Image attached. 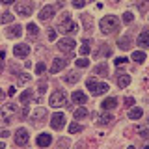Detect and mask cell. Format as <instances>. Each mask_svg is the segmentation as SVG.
<instances>
[{
    "label": "cell",
    "mask_w": 149,
    "mask_h": 149,
    "mask_svg": "<svg viewBox=\"0 0 149 149\" xmlns=\"http://www.w3.org/2000/svg\"><path fill=\"white\" fill-rule=\"evenodd\" d=\"M49 104L52 108H62V106H67V95H65L63 90H56L49 99Z\"/></svg>",
    "instance_id": "cell-5"
},
{
    "label": "cell",
    "mask_w": 149,
    "mask_h": 149,
    "mask_svg": "<svg viewBox=\"0 0 149 149\" xmlns=\"http://www.w3.org/2000/svg\"><path fill=\"white\" fill-rule=\"evenodd\" d=\"M142 116H143L142 108H130V110H129V118H130V119H140Z\"/></svg>",
    "instance_id": "cell-21"
},
{
    "label": "cell",
    "mask_w": 149,
    "mask_h": 149,
    "mask_svg": "<svg viewBox=\"0 0 149 149\" xmlns=\"http://www.w3.org/2000/svg\"><path fill=\"white\" fill-rule=\"evenodd\" d=\"M37 146L39 147H49L50 146V142H52V136H50L49 132H43V134H39V136H37Z\"/></svg>",
    "instance_id": "cell-14"
},
{
    "label": "cell",
    "mask_w": 149,
    "mask_h": 149,
    "mask_svg": "<svg viewBox=\"0 0 149 149\" xmlns=\"http://www.w3.org/2000/svg\"><path fill=\"white\" fill-rule=\"evenodd\" d=\"M132 60H134L136 63H142L143 60H146V54H143L142 50H134V52H132Z\"/></svg>",
    "instance_id": "cell-24"
},
{
    "label": "cell",
    "mask_w": 149,
    "mask_h": 149,
    "mask_svg": "<svg viewBox=\"0 0 149 149\" xmlns=\"http://www.w3.org/2000/svg\"><path fill=\"white\" fill-rule=\"evenodd\" d=\"M82 21H84V24H86L88 30H91V17H88V15H82Z\"/></svg>",
    "instance_id": "cell-37"
},
{
    "label": "cell",
    "mask_w": 149,
    "mask_h": 149,
    "mask_svg": "<svg viewBox=\"0 0 149 149\" xmlns=\"http://www.w3.org/2000/svg\"><path fill=\"white\" fill-rule=\"evenodd\" d=\"M54 17V8L52 6H45L43 9L39 11V21H50V19Z\"/></svg>",
    "instance_id": "cell-13"
},
{
    "label": "cell",
    "mask_w": 149,
    "mask_h": 149,
    "mask_svg": "<svg viewBox=\"0 0 149 149\" xmlns=\"http://www.w3.org/2000/svg\"><path fill=\"white\" fill-rule=\"evenodd\" d=\"M9 134H11V132H9V130H2V132H0V136H2V138H8Z\"/></svg>",
    "instance_id": "cell-46"
},
{
    "label": "cell",
    "mask_w": 149,
    "mask_h": 149,
    "mask_svg": "<svg viewBox=\"0 0 149 149\" xmlns=\"http://www.w3.org/2000/svg\"><path fill=\"white\" fill-rule=\"evenodd\" d=\"M65 147H69V140L67 138H62L58 142V146H56V149H65Z\"/></svg>",
    "instance_id": "cell-34"
},
{
    "label": "cell",
    "mask_w": 149,
    "mask_h": 149,
    "mask_svg": "<svg viewBox=\"0 0 149 149\" xmlns=\"http://www.w3.org/2000/svg\"><path fill=\"white\" fill-rule=\"evenodd\" d=\"M28 118V106H24V110H22V119Z\"/></svg>",
    "instance_id": "cell-47"
},
{
    "label": "cell",
    "mask_w": 149,
    "mask_h": 149,
    "mask_svg": "<svg viewBox=\"0 0 149 149\" xmlns=\"http://www.w3.org/2000/svg\"><path fill=\"white\" fill-rule=\"evenodd\" d=\"M86 116H90V112L84 108V106H80V108L74 110V119H82V118H86Z\"/></svg>",
    "instance_id": "cell-22"
},
{
    "label": "cell",
    "mask_w": 149,
    "mask_h": 149,
    "mask_svg": "<svg viewBox=\"0 0 149 149\" xmlns=\"http://www.w3.org/2000/svg\"><path fill=\"white\" fill-rule=\"evenodd\" d=\"M114 63H116V65H118V67H119V65L127 63V58H125V56H119V58H116V60H114Z\"/></svg>",
    "instance_id": "cell-38"
},
{
    "label": "cell",
    "mask_w": 149,
    "mask_h": 149,
    "mask_svg": "<svg viewBox=\"0 0 149 149\" xmlns=\"http://www.w3.org/2000/svg\"><path fill=\"white\" fill-rule=\"evenodd\" d=\"M28 140H30L28 130L26 129H17V132H15V143L17 146H26Z\"/></svg>",
    "instance_id": "cell-10"
},
{
    "label": "cell",
    "mask_w": 149,
    "mask_h": 149,
    "mask_svg": "<svg viewBox=\"0 0 149 149\" xmlns=\"http://www.w3.org/2000/svg\"><path fill=\"white\" fill-rule=\"evenodd\" d=\"M86 88L91 91V95H102V93H106L110 90L106 82H97L95 78H88V80H86Z\"/></svg>",
    "instance_id": "cell-4"
},
{
    "label": "cell",
    "mask_w": 149,
    "mask_h": 149,
    "mask_svg": "<svg viewBox=\"0 0 149 149\" xmlns=\"http://www.w3.org/2000/svg\"><path fill=\"white\" fill-rule=\"evenodd\" d=\"M123 21L127 22V24H129V22H132V21H134V13H132V11H125V13H123Z\"/></svg>",
    "instance_id": "cell-32"
},
{
    "label": "cell",
    "mask_w": 149,
    "mask_h": 149,
    "mask_svg": "<svg viewBox=\"0 0 149 149\" xmlns=\"http://www.w3.org/2000/svg\"><path fill=\"white\" fill-rule=\"evenodd\" d=\"M26 30H28L30 36H37V24H34V22H30V24L26 26Z\"/></svg>",
    "instance_id": "cell-31"
},
{
    "label": "cell",
    "mask_w": 149,
    "mask_h": 149,
    "mask_svg": "<svg viewBox=\"0 0 149 149\" xmlns=\"http://www.w3.org/2000/svg\"><path fill=\"white\" fill-rule=\"evenodd\" d=\"M45 69H47V67H45V63L41 62V63H37V67H36V73H37V74H41V73L45 71Z\"/></svg>",
    "instance_id": "cell-40"
},
{
    "label": "cell",
    "mask_w": 149,
    "mask_h": 149,
    "mask_svg": "<svg viewBox=\"0 0 149 149\" xmlns=\"http://www.w3.org/2000/svg\"><path fill=\"white\" fill-rule=\"evenodd\" d=\"M129 84H130V74H127V73H119V77H118V86H119V90L127 88Z\"/></svg>",
    "instance_id": "cell-16"
},
{
    "label": "cell",
    "mask_w": 149,
    "mask_h": 149,
    "mask_svg": "<svg viewBox=\"0 0 149 149\" xmlns=\"http://www.w3.org/2000/svg\"><path fill=\"white\" fill-rule=\"evenodd\" d=\"M99 26H101V32L102 34H114L116 30H118V26H119V19L116 17V15H106V17H102L101 19V22H99Z\"/></svg>",
    "instance_id": "cell-2"
},
{
    "label": "cell",
    "mask_w": 149,
    "mask_h": 149,
    "mask_svg": "<svg viewBox=\"0 0 149 149\" xmlns=\"http://www.w3.org/2000/svg\"><path fill=\"white\" fill-rule=\"evenodd\" d=\"M77 149H84V143L80 142V143H77Z\"/></svg>",
    "instance_id": "cell-48"
},
{
    "label": "cell",
    "mask_w": 149,
    "mask_h": 149,
    "mask_svg": "<svg viewBox=\"0 0 149 149\" xmlns=\"http://www.w3.org/2000/svg\"><path fill=\"white\" fill-rule=\"evenodd\" d=\"M0 71H2V62H0Z\"/></svg>",
    "instance_id": "cell-53"
},
{
    "label": "cell",
    "mask_w": 149,
    "mask_h": 149,
    "mask_svg": "<svg viewBox=\"0 0 149 149\" xmlns=\"http://www.w3.org/2000/svg\"><path fill=\"white\" fill-rule=\"evenodd\" d=\"M50 127H52L54 130H60L65 127V116L62 114V112H56V114L50 118Z\"/></svg>",
    "instance_id": "cell-7"
},
{
    "label": "cell",
    "mask_w": 149,
    "mask_h": 149,
    "mask_svg": "<svg viewBox=\"0 0 149 149\" xmlns=\"http://www.w3.org/2000/svg\"><path fill=\"white\" fill-rule=\"evenodd\" d=\"M80 130H82V125H78V123H71V125H69V132H71V134L80 132Z\"/></svg>",
    "instance_id": "cell-30"
},
{
    "label": "cell",
    "mask_w": 149,
    "mask_h": 149,
    "mask_svg": "<svg viewBox=\"0 0 149 149\" xmlns=\"http://www.w3.org/2000/svg\"><path fill=\"white\" fill-rule=\"evenodd\" d=\"M138 6H140V9H143V11H146V9L149 8V0H142V2H140Z\"/></svg>",
    "instance_id": "cell-41"
},
{
    "label": "cell",
    "mask_w": 149,
    "mask_h": 149,
    "mask_svg": "<svg viewBox=\"0 0 149 149\" xmlns=\"http://www.w3.org/2000/svg\"><path fill=\"white\" fill-rule=\"evenodd\" d=\"M125 104H127V106H132L134 104V99H132V97H125Z\"/></svg>",
    "instance_id": "cell-43"
},
{
    "label": "cell",
    "mask_w": 149,
    "mask_h": 149,
    "mask_svg": "<svg viewBox=\"0 0 149 149\" xmlns=\"http://www.w3.org/2000/svg\"><path fill=\"white\" fill-rule=\"evenodd\" d=\"M30 99H34V93H32V90H26L21 93V102H28Z\"/></svg>",
    "instance_id": "cell-25"
},
{
    "label": "cell",
    "mask_w": 149,
    "mask_h": 149,
    "mask_svg": "<svg viewBox=\"0 0 149 149\" xmlns=\"http://www.w3.org/2000/svg\"><path fill=\"white\" fill-rule=\"evenodd\" d=\"M28 80H30V74H26V73H21V74H19V84H26Z\"/></svg>",
    "instance_id": "cell-35"
},
{
    "label": "cell",
    "mask_w": 149,
    "mask_h": 149,
    "mask_svg": "<svg viewBox=\"0 0 149 149\" xmlns=\"http://www.w3.org/2000/svg\"><path fill=\"white\" fill-rule=\"evenodd\" d=\"M140 136H142V138H149V130L147 129H140Z\"/></svg>",
    "instance_id": "cell-42"
},
{
    "label": "cell",
    "mask_w": 149,
    "mask_h": 149,
    "mask_svg": "<svg viewBox=\"0 0 149 149\" xmlns=\"http://www.w3.org/2000/svg\"><path fill=\"white\" fill-rule=\"evenodd\" d=\"M13 54L17 56V58H26L28 54H30V45L26 43H19L13 47Z\"/></svg>",
    "instance_id": "cell-11"
},
{
    "label": "cell",
    "mask_w": 149,
    "mask_h": 149,
    "mask_svg": "<svg viewBox=\"0 0 149 149\" xmlns=\"http://www.w3.org/2000/svg\"><path fill=\"white\" fill-rule=\"evenodd\" d=\"M106 73H108V67H106V63H101L99 67H95V74H101V77H102V74H106Z\"/></svg>",
    "instance_id": "cell-28"
},
{
    "label": "cell",
    "mask_w": 149,
    "mask_h": 149,
    "mask_svg": "<svg viewBox=\"0 0 149 149\" xmlns=\"http://www.w3.org/2000/svg\"><path fill=\"white\" fill-rule=\"evenodd\" d=\"M73 6L74 8H84L86 6V0H73Z\"/></svg>",
    "instance_id": "cell-39"
},
{
    "label": "cell",
    "mask_w": 149,
    "mask_h": 149,
    "mask_svg": "<svg viewBox=\"0 0 149 149\" xmlns=\"http://www.w3.org/2000/svg\"><path fill=\"white\" fill-rule=\"evenodd\" d=\"M136 43H138L140 47H142V49H146V47H149V30H143L142 34L138 36Z\"/></svg>",
    "instance_id": "cell-15"
},
{
    "label": "cell",
    "mask_w": 149,
    "mask_h": 149,
    "mask_svg": "<svg viewBox=\"0 0 149 149\" xmlns=\"http://www.w3.org/2000/svg\"><path fill=\"white\" fill-rule=\"evenodd\" d=\"M13 21V15L11 13H4L2 17H0V22H4V24H8V22H11Z\"/></svg>",
    "instance_id": "cell-33"
},
{
    "label": "cell",
    "mask_w": 149,
    "mask_h": 149,
    "mask_svg": "<svg viewBox=\"0 0 149 149\" xmlns=\"http://www.w3.org/2000/svg\"><path fill=\"white\" fill-rule=\"evenodd\" d=\"M127 149H134V147H132V146H130V147H127Z\"/></svg>",
    "instance_id": "cell-54"
},
{
    "label": "cell",
    "mask_w": 149,
    "mask_h": 149,
    "mask_svg": "<svg viewBox=\"0 0 149 149\" xmlns=\"http://www.w3.org/2000/svg\"><path fill=\"white\" fill-rule=\"evenodd\" d=\"M118 45L125 50V49H129V47H130V39H129V37H121V39L118 41Z\"/></svg>",
    "instance_id": "cell-27"
},
{
    "label": "cell",
    "mask_w": 149,
    "mask_h": 149,
    "mask_svg": "<svg viewBox=\"0 0 149 149\" xmlns=\"http://www.w3.org/2000/svg\"><path fill=\"white\" fill-rule=\"evenodd\" d=\"M143 149H149V143H146V146H143Z\"/></svg>",
    "instance_id": "cell-52"
},
{
    "label": "cell",
    "mask_w": 149,
    "mask_h": 149,
    "mask_svg": "<svg viewBox=\"0 0 149 149\" xmlns=\"http://www.w3.org/2000/svg\"><path fill=\"white\" fill-rule=\"evenodd\" d=\"M77 65H78V67H88V65H90V60L80 58V60H77Z\"/></svg>",
    "instance_id": "cell-36"
},
{
    "label": "cell",
    "mask_w": 149,
    "mask_h": 149,
    "mask_svg": "<svg viewBox=\"0 0 149 149\" xmlns=\"http://www.w3.org/2000/svg\"><path fill=\"white\" fill-rule=\"evenodd\" d=\"M0 99H4V91L2 90H0Z\"/></svg>",
    "instance_id": "cell-50"
},
{
    "label": "cell",
    "mask_w": 149,
    "mask_h": 149,
    "mask_svg": "<svg viewBox=\"0 0 149 149\" xmlns=\"http://www.w3.org/2000/svg\"><path fill=\"white\" fill-rule=\"evenodd\" d=\"M4 4H11V2H15V0H2Z\"/></svg>",
    "instance_id": "cell-49"
},
{
    "label": "cell",
    "mask_w": 149,
    "mask_h": 149,
    "mask_svg": "<svg viewBox=\"0 0 149 149\" xmlns=\"http://www.w3.org/2000/svg\"><path fill=\"white\" fill-rule=\"evenodd\" d=\"M8 95H9V97H11V95H15V86L8 88Z\"/></svg>",
    "instance_id": "cell-45"
},
{
    "label": "cell",
    "mask_w": 149,
    "mask_h": 149,
    "mask_svg": "<svg viewBox=\"0 0 149 149\" xmlns=\"http://www.w3.org/2000/svg\"><path fill=\"white\" fill-rule=\"evenodd\" d=\"M118 106V101L114 99V97H108V99H104L101 102V108L102 110H112V108H116Z\"/></svg>",
    "instance_id": "cell-18"
},
{
    "label": "cell",
    "mask_w": 149,
    "mask_h": 149,
    "mask_svg": "<svg viewBox=\"0 0 149 149\" xmlns=\"http://www.w3.org/2000/svg\"><path fill=\"white\" fill-rule=\"evenodd\" d=\"M47 91V82L45 80H41L39 82V86H37V93H39V97H37V101H41V95Z\"/></svg>",
    "instance_id": "cell-26"
},
{
    "label": "cell",
    "mask_w": 149,
    "mask_h": 149,
    "mask_svg": "<svg viewBox=\"0 0 149 149\" xmlns=\"http://www.w3.org/2000/svg\"><path fill=\"white\" fill-rule=\"evenodd\" d=\"M6 34H8V37H19V36L22 34V28L19 26V24H15V26H9Z\"/></svg>",
    "instance_id": "cell-19"
},
{
    "label": "cell",
    "mask_w": 149,
    "mask_h": 149,
    "mask_svg": "<svg viewBox=\"0 0 149 149\" xmlns=\"http://www.w3.org/2000/svg\"><path fill=\"white\" fill-rule=\"evenodd\" d=\"M147 17H149V15H147Z\"/></svg>",
    "instance_id": "cell-55"
},
{
    "label": "cell",
    "mask_w": 149,
    "mask_h": 149,
    "mask_svg": "<svg viewBox=\"0 0 149 149\" xmlns=\"http://www.w3.org/2000/svg\"><path fill=\"white\" fill-rule=\"evenodd\" d=\"M47 116H49V114H47V110H45V108H37L34 114H32V123H34L36 127H39V125L47 119Z\"/></svg>",
    "instance_id": "cell-9"
},
{
    "label": "cell",
    "mask_w": 149,
    "mask_h": 149,
    "mask_svg": "<svg viewBox=\"0 0 149 149\" xmlns=\"http://www.w3.org/2000/svg\"><path fill=\"white\" fill-rule=\"evenodd\" d=\"M80 54H90V41L84 39V43L80 47Z\"/></svg>",
    "instance_id": "cell-29"
},
{
    "label": "cell",
    "mask_w": 149,
    "mask_h": 149,
    "mask_svg": "<svg viewBox=\"0 0 149 149\" xmlns=\"http://www.w3.org/2000/svg\"><path fill=\"white\" fill-rule=\"evenodd\" d=\"M78 80H80V74L78 73H69L67 77H65V82L67 84H77Z\"/></svg>",
    "instance_id": "cell-23"
},
{
    "label": "cell",
    "mask_w": 149,
    "mask_h": 149,
    "mask_svg": "<svg viewBox=\"0 0 149 149\" xmlns=\"http://www.w3.org/2000/svg\"><path fill=\"white\" fill-rule=\"evenodd\" d=\"M74 39H69V37H63V39H60L58 43H56V47H58L60 50H63V52H73L74 50Z\"/></svg>",
    "instance_id": "cell-8"
},
{
    "label": "cell",
    "mask_w": 149,
    "mask_h": 149,
    "mask_svg": "<svg viewBox=\"0 0 149 149\" xmlns=\"http://www.w3.org/2000/svg\"><path fill=\"white\" fill-rule=\"evenodd\" d=\"M15 114H17V104L13 102H8L0 108V125L2 127H8L13 119H15Z\"/></svg>",
    "instance_id": "cell-1"
},
{
    "label": "cell",
    "mask_w": 149,
    "mask_h": 149,
    "mask_svg": "<svg viewBox=\"0 0 149 149\" xmlns=\"http://www.w3.org/2000/svg\"><path fill=\"white\" fill-rule=\"evenodd\" d=\"M58 30L63 34H77L78 32V24L69 17V13H63L62 19L58 21Z\"/></svg>",
    "instance_id": "cell-3"
},
{
    "label": "cell",
    "mask_w": 149,
    "mask_h": 149,
    "mask_svg": "<svg viewBox=\"0 0 149 149\" xmlns=\"http://www.w3.org/2000/svg\"><path fill=\"white\" fill-rule=\"evenodd\" d=\"M112 121H114V116L112 114H101L99 119H97V123L99 125H110Z\"/></svg>",
    "instance_id": "cell-20"
},
{
    "label": "cell",
    "mask_w": 149,
    "mask_h": 149,
    "mask_svg": "<svg viewBox=\"0 0 149 149\" xmlns=\"http://www.w3.org/2000/svg\"><path fill=\"white\" fill-rule=\"evenodd\" d=\"M67 63H69V60H67V58H54L52 67H50V73H60Z\"/></svg>",
    "instance_id": "cell-12"
},
{
    "label": "cell",
    "mask_w": 149,
    "mask_h": 149,
    "mask_svg": "<svg viewBox=\"0 0 149 149\" xmlns=\"http://www.w3.org/2000/svg\"><path fill=\"white\" fill-rule=\"evenodd\" d=\"M15 11H17V15H21V17H28L32 11H34V2H19L15 4Z\"/></svg>",
    "instance_id": "cell-6"
},
{
    "label": "cell",
    "mask_w": 149,
    "mask_h": 149,
    "mask_svg": "<svg viewBox=\"0 0 149 149\" xmlns=\"http://www.w3.org/2000/svg\"><path fill=\"white\" fill-rule=\"evenodd\" d=\"M86 101H88V97H86V93H82V91H73V102L74 104H86Z\"/></svg>",
    "instance_id": "cell-17"
},
{
    "label": "cell",
    "mask_w": 149,
    "mask_h": 149,
    "mask_svg": "<svg viewBox=\"0 0 149 149\" xmlns=\"http://www.w3.org/2000/svg\"><path fill=\"white\" fill-rule=\"evenodd\" d=\"M4 147H6V146H4V143H2V142H0V149H4Z\"/></svg>",
    "instance_id": "cell-51"
},
{
    "label": "cell",
    "mask_w": 149,
    "mask_h": 149,
    "mask_svg": "<svg viewBox=\"0 0 149 149\" xmlns=\"http://www.w3.org/2000/svg\"><path fill=\"white\" fill-rule=\"evenodd\" d=\"M49 39H50V41L56 39V30H49Z\"/></svg>",
    "instance_id": "cell-44"
}]
</instances>
